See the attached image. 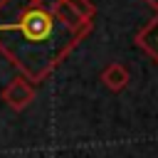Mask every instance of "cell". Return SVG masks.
<instances>
[{
    "mask_svg": "<svg viewBox=\"0 0 158 158\" xmlns=\"http://www.w3.org/2000/svg\"><path fill=\"white\" fill-rule=\"evenodd\" d=\"M64 0H0V54L42 84L91 32Z\"/></svg>",
    "mask_w": 158,
    "mask_h": 158,
    "instance_id": "obj_1",
    "label": "cell"
},
{
    "mask_svg": "<svg viewBox=\"0 0 158 158\" xmlns=\"http://www.w3.org/2000/svg\"><path fill=\"white\" fill-rule=\"evenodd\" d=\"M0 99H2V104H5L7 109H12V111H25V109L35 101V84L20 74V77L10 79V81L2 86Z\"/></svg>",
    "mask_w": 158,
    "mask_h": 158,
    "instance_id": "obj_2",
    "label": "cell"
},
{
    "mask_svg": "<svg viewBox=\"0 0 158 158\" xmlns=\"http://www.w3.org/2000/svg\"><path fill=\"white\" fill-rule=\"evenodd\" d=\"M133 42H136L138 49H143V52L158 64V12H156V17H153L151 22H146L143 30L136 32Z\"/></svg>",
    "mask_w": 158,
    "mask_h": 158,
    "instance_id": "obj_3",
    "label": "cell"
},
{
    "mask_svg": "<svg viewBox=\"0 0 158 158\" xmlns=\"http://www.w3.org/2000/svg\"><path fill=\"white\" fill-rule=\"evenodd\" d=\"M101 81L111 91H123L128 86V81H131V74L121 62H111V64H106L101 69Z\"/></svg>",
    "mask_w": 158,
    "mask_h": 158,
    "instance_id": "obj_4",
    "label": "cell"
},
{
    "mask_svg": "<svg viewBox=\"0 0 158 158\" xmlns=\"http://www.w3.org/2000/svg\"><path fill=\"white\" fill-rule=\"evenodd\" d=\"M64 2L69 5V10H72L77 17L86 20V22H94V15H96V5H94L91 0H64Z\"/></svg>",
    "mask_w": 158,
    "mask_h": 158,
    "instance_id": "obj_5",
    "label": "cell"
},
{
    "mask_svg": "<svg viewBox=\"0 0 158 158\" xmlns=\"http://www.w3.org/2000/svg\"><path fill=\"white\" fill-rule=\"evenodd\" d=\"M143 2H146V5H148L153 12H158V0H143Z\"/></svg>",
    "mask_w": 158,
    "mask_h": 158,
    "instance_id": "obj_6",
    "label": "cell"
}]
</instances>
